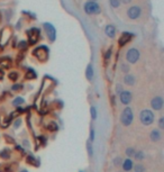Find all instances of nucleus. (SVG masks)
<instances>
[{
    "label": "nucleus",
    "instance_id": "nucleus-1",
    "mask_svg": "<svg viewBox=\"0 0 164 172\" xmlns=\"http://www.w3.org/2000/svg\"><path fill=\"white\" fill-rule=\"evenodd\" d=\"M126 16L130 20H137L143 16V8L141 5H133L127 9Z\"/></svg>",
    "mask_w": 164,
    "mask_h": 172
},
{
    "label": "nucleus",
    "instance_id": "nucleus-2",
    "mask_svg": "<svg viewBox=\"0 0 164 172\" xmlns=\"http://www.w3.org/2000/svg\"><path fill=\"white\" fill-rule=\"evenodd\" d=\"M83 8H84V11L88 15H91V16L99 15L100 12H101V8H100V6L96 1H88V2H85Z\"/></svg>",
    "mask_w": 164,
    "mask_h": 172
},
{
    "label": "nucleus",
    "instance_id": "nucleus-3",
    "mask_svg": "<svg viewBox=\"0 0 164 172\" xmlns=\"http://www.w3.org/2000/svg\"><path fill=\"white\" fill-rule=\"evenodd\" d=\"M133 119H134V115H133V111L129 107H126L125 109L123 110L121 116H120V122L124 126H129L132 124Z\"/></svg>",
    "mask_w": 164,
    "mask_h": 172
},
{
    "label": "nucleus",
    "instance_id": "nucleus-4",
    "mask_svg": "<svg viewBox=\"0 0 164 172\" xmlns=\"http://www.w3.org/2000/svg\"><path fill=\"white\" fill-rule=\"evenodd\" d=\"M139 118H141L142 124L148 126V125L153 124V122H154V114L148 109H144L141 113V115H139Z\"/></svg>",
    "mask_w": 164,
    "mask_h": 172
},
{
    "label": "nucleus",
    "instance_id": "nucleus-5",
    "mask_svg": "<svg viewBox=\"0 0 164 172\" xmlns=\"http://www.w3.org/2000/svg\"><path fill=\"white\" fill-rule=\"evenodd\" d=\"M126 60L127 63L134 64L139 60V51L137 48H129L126 53Z\"/></svg>",
    "mask_w": 164,
    "mask_h": 172
},
{
    "label": "nucleus",
    "instance_id": "nucleus-6",
    "mask_svg": "<svg viewBox=\"0 0 164 172\" xmlns=\"http://www.w3.org/2000/svg\"><path fill=\"white\" fill-rule=\"evenodd\" d=\"M34 54H35L36 57H37L38 60H41V61H45L48 57V50L44 46H41V48H36L34 51Z\"/></svg>",
    "mask_w": 164,
    "mask_h": 172
},
{
    "label": "nucleus",
    "instance_id": "nucleus-7",
    "mask_svg": "<svg viewBox=\"0 0 164 172\" xmlns=\"http://www.w3.org/2000/svg\"><path fill=\"white\" fill-rule=\"evenodd\" d=\"M44 28H45V30H46L47 37L50 38V41H51V42H54V41H55L56 30H55V28L53 27V25L48 24V23H45V24H44Z\"/></svg>",
    "mask_w": 164,
    "mask_h": 172
},
{
    "label": "nucleus",
    "instance_id": "nucleus-8",
    "mask_svg": "<svg viewBox=\"0 0 164 172\" xmlns=\"http://www.w3.org/2000/svg\"><path fill=\"white\" fill-rule=\"evenodd\" d=\"M151 106H152L153 109L155 110H160L162 109V107H163V98L157 96L155 98H153L152 101H151Z\"/></svg>",
    "mask_w": 164,
    "mask_h": 172
},
{
    "label": "nucleus",
    "instance_id": "nucleus-9",
    "mask_svg": "<svg viewBox=\"0 0 164 172\" xmlns=\"http://www.w3.org/2000/svg\"><path fill=\"white\" fill-rule=\"evenodd\" d=\"M38 37H39V30L37 28H32L28 32V38H30V44H35L36 42H37Z\"/></svg>",
    "mask_w": 164,
    "mask_h": 172
},
{
    "label": "nucleus",
    "instance_id": "nucleus-10",
    "mask_svg": "<svg viewBox=\"0 0 164 172\" xmlns=\"http://www.w3.org/2000/svg\"><path fill=\"white\" fill-rule=\"evenodd\" d=\"M120 101L124 105H128L132 101V93L129 91H121L120 92Z\"/></svg>",
    "mask_w": 164,
    "mask_h": 172
},
{
    "label": "nucleus",
    "instance_id": "nucleus-11",
    "mask_svg": "<svg viewBox=\"0 0 164 172\" xmlns=\"http://www.w3.org/2000/svg\"><path fill=\"white\" fill-rule=\"evenodd\" d=\"M132 37H133V34L132 33H123L121 34V36L119 37V45H125L126 43H128L130 39H132Z\"/></svg>",
    "mask_w": 164,
    "mask_h": 172
},
{
    "label": "nucleus",
    "instance_id": "nucleus-12",
    "mask_svg": "<svg viewBox=\"0 0 164 172\" xmlns=\"http://www.w3.org/2000/svg\"><path fill=\"white\" fill-rule=\"evenodd\" d=\"M10 36H11V30H10V28L9 27H6L5 29H3V35H1V43L0 44H6L7 42H8V39L10 38Z\"/></svg>",
    "mask_w": 164,
    "mask_h": 172
},
{
    "label": "nucleus",
    "instance_id": "nucleus-13",
    "mask_svg": "<svg viewBox=\"0 0 164 172\" xmlns=\"http://www.w3.org/2000/svg\"><path fill=\"white\" fill-rule=\"evenodd\" d=\"M105 32H106V34H107V36H108V37H110V38H114V37H115L116 29H115L114 25H108V26L106 27Z\"/></svg>",
    "mask_w": 164,
    "mask_h": 172
},
{
    "label": "nucleus",
    "instance_id": "nucleus-14",
    "mask_svg": "<svg viewBox=\"0 0 164 172\" xmlns=\"http://www.w3.org/2000/svg\"><path fill=\"white\" fill-rule=\"evenodd\" d=\"M135 81H136V79H135V77L132 75V74H126L125 78H124V82L126 83L127 86H134Z\"/></svg>",
    "mask_w": 164,
    "mask_h": 172
},
{
    "label": "nucleus",
    "instance_id": "nucleus-15",
    "mask_svg": "<svg viewBox=\"0 0 164 172\" xmlns=\"http://www.w3.org/2000/svg\"><path fill=\"white\" fill-rule=\"evenodd\" d=\"M151 139L153 142H158L161 139V132L158 129H153L152 133H151Z\"/></svg>",
    "mask_w": 164,
    "mask_h": 172
},
{
    "label": "nucleus",
    "instance_id": "nucleus-16",
    "mask_svg": "<svg viewBox=\"0 0 164 172\" xmlns=\"http://www.w3.org/2000/svg\"><path fill=\"white\" fill-rule=\"evenodd\" d=\"M123 169L125 171H130L133 169V161L130 159H126L123 162Z\"/></svg>",
    "mask_w": 164,
    "mask_h": 172
},
{
    "label": "nucleus",
    "instance_id": "nucleus-17",
    "mask_svg": "<svg viewBox=\"0 0 164 172\" xmlns=\"http://www.w3.org/2000/svg\"><path fill=\"white\" fill-rule=\"evenodd\" d=\"M85 75H87V79H88V80H91L92 77H93V69H92V66H91V64H89L88 68H87Z\"/></svg>",
    "mask_w": 164,
    "mask_h": 172
},
{
    "label": "nucleus",
    "instance_id": "nucleus-18",
    "mask_svg": "<svg viewBox=\"0 0 164 172\" xmlns=\"http://www.w3.org/2000/svg\"><path fill=\"white\" fill-rule=\"evenodd\" d=\"M134 156L136 157V160L142 161V160H144V157H145V154H144L143 151H137V153H135Z\"/></svg>",
    "mask_w": 164,
    "mask_h": 172
},
{
    "label": "nucleus",
    "instance_id": "nucleus-19",
    "mask_svg": "<svg viewBox=\"0 0 164 172\" xmlns=\"http://www.w3.org/2000/svg\"><path fill=\"white\" fill-rule=\"evenodd\" d=\"M109 2H110V6L115 9L120 6V0H109Z\"/></svg>",
    "mask_w": 164,
    "mask_h": 172
},
{
    "label": "nucleus",
    "instance_id": "nucleus-20",
    "mask_svg": "<svg viewBox=\"0 0 164 172\" xmlns=\"http://www.w3.org/2000/svg\"><path fill=\"white\" fill-rule=\"evenodd\" d=\"M135 153H136V152H135V150H134V148H132V147H128L126 150V155L128 156V159H129V157L134 156Z\"/></svg>",
    "mask_w": 164,
    "mask_h": 172
},
{
    "label": "nucleus",
    "instance_id": "nucleus-21",
    "mask_svg": "<svg viewBox=\"0 0 164 172\" xmlns=\"http://www.w3.org/2000/svg\"><path fill=\"white\" fill-rule=\"evenodd\" d=\"M35 77H36L35 72L33 71L32 69H30V71L27 72V74H26V78H27V79H34Z\"/></svg>",
    "mask_w": 164,
    "mask_h": 172
},
{
    "label": "nucleus",
    "instance_id": "nucleus-22",
    "mask_svg": "<svg viewBox=\"0 0 164 172\" xmlns=\"http://www.w3.org/2000/svg\"><path fill=\"white\" fill-rule=\"evenodd\" d=\"M120 68H121L123 72H125V73H128V71H129L128 63H123V64H120Z\"/></svg>",
    "mask_w": 164,
    "mask_h": 172
},
{
    "label": "nucleus",
    "instance_id": "nucleus-23",
    "mask_svg": "<svg viewBox=\"0 0 164 172\" xmlns=\"http://www.w3.org/2000/svg\"><path fill=\"white\" fill-rule=\"evenodd\" d=\"M20 104H24V99L20 98V97H18V98H16L15 100L12 101V105H14V106H17V105H20Z\"/></svg>",
    "mask_w": 164,
    "mask_h": 172
},
{
    "label": "nucleus",
    "instance_id": "nucleus-24",
    "mask_svg": "<svg viewBox=\"0 0 164 172\" xmlns=\"http://www.w3.org/2000/svg\"><path fill=\"white\" fill-rule=\"evenodd\" d=\"M144 170H145V168L142 164H136L135 165V172H144Z\"/></svg>",
    "mask_w": 164,
    "mask_h": 172
},
{
    "label": "nucleus",
    "instance_id": "nucleus-25",
    "mask_svg": "<svg viewBox=\"0 0 164 172\" xmlns=\"http://www.w3.org/2000/svg\"><path fill=\"white\" fill-rule=\"evenodd\" d=\"M47 129H48V131H56V129H57V125H56L55 123H51V124L47 126Z\"/></svg>",
    "mask_w": 164,
    "mask_h": 172
},
{
    "label": "nucleus",
    "instance_id": "nucleus-26",
    "mask_svg": "<svg viewBox=\"0 0 164 172\" xmlns=\"http://www.w3.org/2000/svg\"><path fill=\"white\" fill-rule=\"evenodd\" d=\"M114 164L116 166H119L120 164H123V159H121V157H116L114 160Z\"/></svg>",
    "mask_w": 164,
    "mask_h": 172
},
{
    "label": "nucleus",
    "instance_id": "nucleus-27",
    "mask_svg": "<svg viewBox=\"0 0 164 172\" xmlns=\"http://www.w3.org/2000/svg\"><path fill=\"white\" fill-rule=\"evenodd\" d=\"M91 117H92V119H96L97 118V111H96V108L94 107H91Z\"/></svg>",
    "mask_w": 164,
    "mask_h": 172
},
{
    "label": "nucleus",
    "instance_id": "nucleus-28",
    "mask_svg": "<svg viewBox=\"0 0 164 172\" xmlns=\"http://www.w3.org/2000/svg\"><path fill=\"white\" fill-rule=\"evenodd\" d=\"M9 78H10V80H17V73H15V72H11V73L9 74Z\"/></svg>",
    "mask_w": 164,
    "mask_h": 172
},
{
    "label": "nucleus",
    "instance_id": "nucleus-29",
    "mask_svg": "<svg viewBox=\"0 0 164 172\" xmlns=\"http://www.w3.org/2000/svg\"><path fill=\"white\" fill-rule=\"evenodd\" d=\"M158 126H160L161 129L164 128V117H161V118H160V120H158Z\"/></svg>",
    "mask_w": 164,
    "mask_h": 172
},
{
    "label": "nucleus",
    "instance_id": "nucleus-30",
    "mask_svg": "<svg viewBox=\"0 0 164 172\" xmlns=\"http://www.w3.org/2000/svg\"><path fill=\"white\" fill-rule=\"evenodd\" d=\"M1 66H2L3 68H9V61L8 60H3L2 62H1Z\"/></svg>",
    "mask_w": 164,
    "mask_h": 172
},
{
    "label": "nucleus",
    "instance_id": "nucleus-31",
    "mask_svg": "<svg viewBox=\"0 0 164 172\" xmlns=\"http://www.w3.org/2000/svg\"><path fill=\"white\" fill-rule=\"evenodd\" d=\"M116 91H117V93H119V92L124 91V90H123V87H121V86H119V84H118V86L116 87Z\"/></svg>",
    "mask_w": 164,
    "mask_h": 172
},
{
    "label": "nucleus",
    "instance_id": "nucleus-32",
    "mask_svg": "<svg viewBox=\"0 0 164 172\" xmlns=\"http://www.w3.org/2000/svg\"><path fill=\"white\" fill-rule=\"evenodd\" d=\"M123 3H125V5H129V3H132L134 0H120Z\"/></svg>",
    "mask_w": 164,
    "mask_h": 172
},
{
    "label": "nucleus",
    "instance_id": "nucleus-33",
    "mask_svg": "<svg viewBox=\"0 0 164 172\" xmlns=\"http://www.w3.org/2000/svg\"><path fill=\"white\" fill-rule=\"evenodd\" d=\"M94 138V132L93 131H91V134H90V139L91 141H93Z\"/></svg>",
    "mask_w": 164,
    "mask_h": 172
},
{
    "label": "nucleus",
    "instance_id": "nucleus-34",
    "mask_svg": "<svg viewBox=\"0 0 164 172\" xmlns=\"http://www.w3.org/2000/svg\"><path fill=\"white\" fill-rule=\"evenodd\" d=\"M19 124H20V119H18L17 122H16V125H15V127H16V128H17V127H18V126H19Z\"/></svg>",
    "mask_w": 164,
    "mask_h": 172
},
{
    "label": "nucleus",
    "instance_id": "nucleus-35",
    "mask_svg": "<svg viewBox=\"0 0 164 172\" xmlns=\"http://www.w3.org/2000/svg\"><path fill=\"white\" fill-rule=\"evenodd\" d=\"M19 88H20V86H14V87H12V89H14V90H18Z\"/></svg>",
    "mask_w": 164,
    "mask_h": 172
},
{
    "label": "nucleus",
    "instance_id": "nucleus-36",
    "mask_svg": "<svg viewBox=\"0 0 164 172\" xmlns=\"http://www.w3.org/2000/svg\"><path fill=\"white\" fill-rule=\"evenodd\" d=\"M2 78H3V72L1 71V70H0V80H1Z\"/></svg>",
    "mask_w": 164,
    "mask_h": 172
},
{
    "label": "nucleus",
    "instance_id": "nucleus-37",
    "mask_svg": "<svg viewBox=\"0 0 164 172\" xmlns=\"http://www.w3.org/2000/svg\"><path fill=\"white\" fill-rule=\"evenodd\" d=\"M88 148H89V153H92V151H91V147H90V144H88Z\"/></svg>",
    "mask_w": 164,
    "mask_h": 172
},
{
    "label": "nucleus",
    "instance_id": "nucleus-38",
    "mask_svg": "<svg viewBox=\"0 0 164 172\" xmlns=\"http://www.w3.org/2000/svg\"><path fill=\"white\" fill-rule=\"evenodd\" d=\"M20 172H28L27 170H23V171H20Z\"/></svg>",
    "mask_w": 164,
    "mask_h": 172
},
{
    "label": "nucleus",
    "instance_id": "nucleus-39",
    "mask_svg": "<svg viewBox=\"0 0 164 172\" xmlns=\"http://www.w3.org/2000/svg\"><path fill=\"white\" fill-rule=\"evenodd\" d=\"M1 50H2V46H0V51H1Z\"/></svg>",
    "mask_w": 164,
    "mask_h": 172
},
{
    "label": "nucleus",
    "instance_id": "nucleus-40",
    "mask_svg": "<svg viewBox=\"0 0 164 172\" xmlns=\"http://www.w3.org/2000/svg\"><path fill=\"white\" fill-rule=\"evenodd\" d=\"M89 1H96V0H89Z\"/></svg>",
    "mask_w": 164,
    "mask_h": 172
}]
</instances>
